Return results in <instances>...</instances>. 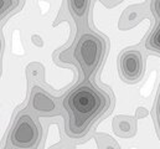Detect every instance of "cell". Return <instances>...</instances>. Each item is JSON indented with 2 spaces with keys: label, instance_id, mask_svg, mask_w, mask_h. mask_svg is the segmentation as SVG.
I'll return each instance as SVG.
<instances>
[{
  "label": "cell",
  "instance_id": "6da1fadb",
  "mask_svg": "<svg viewBox=\"0 0 160 149\" xmlns=\"http://www.w3.org/2000/svg\"><path fill=\"white\" fill-rule=\"evenodd\" d=\"M109 105V96L87 81L72 90L63 100V107L68 113V137L82 138Z\"/></svg>",
  "mask_w": 160,
  "mask_h": 149
},
{
  "label": "cell",
  "instance_id": "8fae6325",
  "mask_svg": "<svg viewBox=\"0 0 160 149\" xmlns=\"http://www.w3.org/2000/svg\"><path fill=\"white\" fill-rule=\"evenodd\" d=\"M159 118H160V100H159Z\"/></svg>",
  "mask_w": 160,
  "mask_h": 149
},
{
  "label": "cell",
  "instance_id": "ba28073f",
  "mask_svg": "<svg viewBox=\"0 0 160 149\" xmlns=\"http://www.w3.org/2000/svg\"><path fill=\"white\" fill-rule=\"evenodd\" d=\"M19 5V0H0V18L14 10Z\"/></svg>",
  "mask_w": 160,
  "mask_h": 149
},
{
  "label": "cell",
  "instance_id": "5b68a950",
  "mask_svg": "<svg viewBox=\"0 0 160 149\" xmlns=\"http://www.w3.org/2000/svg\"><path fill=\"white\" fill-rule=\"evenodd\" d=\"M32 107L40 113H51L55 111V102L40 88H35L32 95Z\"/></svg>",
  "mask_w": 160,
  "mask_h": 149
},
{
  "label": "cell",
  "instance_id": "9c48e42d",
  "mask_svg": "<svg viewBox=\"0 0 160 149\" xmlns=\"http://www.w3.org/2000/svg\"><path fill=\"white\" fill-rule=\"evenodd\" d=\"M152 11L155 16H158L160 20V0H153L152 3Z\"/></svg>",
  "mask_w": 160,
  "mask_h": 149
},
{
  "label": "cell",
  "instance_id": "277c9868",
  "mask_svg": "<svg viewBox=\"0 0 160 149\" xmlns=\"http://www.w3.org/2000/svg\"><path fill=\"white\" fill-rule=\"evenodd\" d=\"M119 69L123 78L128 82H137L144 71L142 54L137 50L125 51L119 60Z\"/></svg>",
  "mask_w": 160,
  "mask_h": 149
},
{
  "label": "cell",
  "instance_id": "3957f363",
  "mask_svg": "<svg viewBox=\"0 0 160 149\" xmlns=\"http://www.w3.org/2000/svg\"><path fill=\"white\" fill-rule=\"evenodd\" d=\"M40 137V131L34 118L22 113L15 121V124L10 133V142L15 148L29 149L32 148Z\"/></svg>",
  "mask_w": 160,
  "mask_h": 149
},
{
  "label": "cell",
  "instance_id": "30bf717a",
  "mask_svg": "<svg viewBox=\"0 0 160 149\" xmlns=\"http://www.w3.org/2000/svg\"><path fill=\"white\" fill-rule=\"evenodd\" d=\"M107 149H116V148H114V147H112V146H108V147H107Z\"/></svg>",
  "mask_w": 160,
  "mask_h": 149
},
{
  "label": "cell",
  "instance_id": "7a4b0ae2",
  "mask_svg": "<svg viewBox=\"0 0 160 149\" xmlns=\"http://www.w3.org/2000/svg\"><path fill=\"white\" fill-rule=\"evenodd\" d=\"M106 51V44L103 39L96 34L86 33L78 39L73 57L80 64L84 78L88 80L99 67Z\"/></svg>",
  "mask_w": 160,
  "mask_h": 149
},
{
  "label": "cell",
  "instance_id": "52a82bcc",
  "mask_svg": "<svg viewBox=\"0 0 160 149\" xmlns=\"http://www.w3.org/2000/svg\"><path fill=\"white\" fill-rule=\"evenodd\" d=\"M147 47L150 50H155L160 52V23L159 25L155 28V30L152 33V35L149 37L148 42H147Z\"/></svg>",
  "mask_w": 160,
  "mask_h": 149
},
{
  "label": "cell",
  "instance_id": "8992f818",
  "mask_svg": "<svg viewBox=\"0 0 160 149\" xmlns=\"http://www.w3.org/2000/svg\"><path fill=\"white\" fill-rule=\"evenodd\" d=\"M88 3H89V0H70L72 13L78 18L84 16L87 8H88Z\"/></svg>",
  "mask_w": 160,
  "mask_h": 149
}]
</instances>
